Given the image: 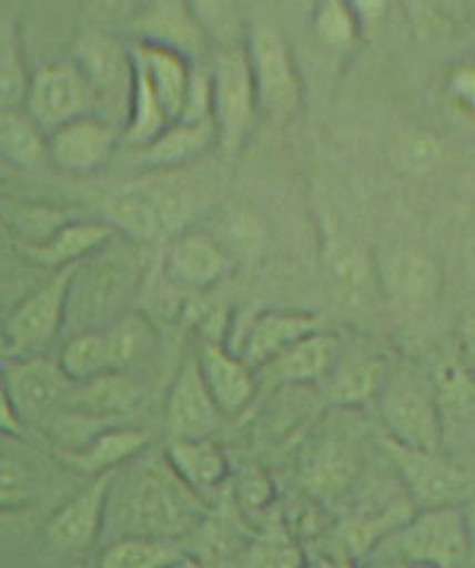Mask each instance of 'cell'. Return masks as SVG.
<instances>
[{"mask_svg":"<svg viewBox=\"0 0 475 568\" xmlns=\"http://www.w3.org/2000/svg\"><path fill=\"white\" fill-rule=\"evenodd\" d=\"M185 6L214 50L245 43L247 27L238 0H185Z\"/></svg>","mask_w":475,"mask_h":568,"instance_id":"38","label":"cell"},{"mask_svg":"<svg viewBox=\"0 0 475 568\" xmlns=\"http://www.w3.org/2000/svg\"><path fill=\"white\" fill-rule=\"evenodd\" d=\"M145 270L143 245L117 236L98 253L79 262L72 274L67 333L105 328L131 310Z\"/></svg>","mask_w":475,"mask_h":568,"instance_id":"2","label":"cell"},{"mask_svg":"<svg viewBox=\"0 0 475 568\" xmlns=\"http://www.w3.org/2000/svg\"><path fill=\"white\" fill-rule=\"evenodd\" d=\"M310 24L319 45L333 55H350L364 37V24L347 0H314Z\"/></svg>","mask_w":475,"mask_h":568,"instance_id":"34","label":"cell"},{"mask_svg":"<svg viewBox=\"0 0 475 568\" xmlns=\"http://www.w3.org/2000/svg\"><path fill=\"white\" fill-rule=\"evenodd\" d=\"M31 72L27 70L22 41L14 27H0V110L24 108Z\"/></svg>","mask_w":475,"mask_h":568,"instance_id":"39","label":"cell"},{"mask_svg":"<svg viewBox=\"0 0 475 568\" xmlns=\"http://www.w3.org/2000/svg\"><path fill=\"white\" fill-rule=\"evenodd\" d=\"M0 366L24 424L53 419L70 403L74 381L62 372L58 359L46 355L3 357Z\"/></svg>","mask_w":475,"mask_h":568,"instance_id":"11","label":"cell"},{"mask_svg":"<svg viewBox=\"0 0 475 568\" xmlns=\"http://www.w3.org/2000/svg\"><path fill=\"white\" fill-rule=\"evenodd\" d=\"M462 341L466 345V355L468 359L475 362V312L468 316L462 326Z\"/></svg>","mask_w":475,"mask_h":568,"instance_id":"47","label":"cell"},{"mask_svg":"<svg viewBox=\"0 0 475 568\" xmlns=\"http://www.w3.org/2000/svg\"><path fill=\"white\" fill-rule=\"evenodd\" d=\"M139 6L141 0H83V8H87V14L95 27L108 31H114L119 24L127 27Z\"/></svg>","mask_w":475,"mask_h":568,"instance_id":"41","label":"cell"},{"mask_svg":"<svg viewBox=\"0 0 475 568\" xmlns=\"http://www.w3.org/2000/svg\"><path fill=\"white\" fill-rule=\"evenodd\" d=\"M135 399H139V390H135L127 374L110 372L91 381L74 383L70 403H67L62 412H74L79 416L98 419V416L124 414L135 405Z\"/></svg>","mask_w":475,"mask_h":568,"instance_id":"31","label":"cell"},{"mask_svg":"<svg viewBox=\"0 0 475 568\" xmlns=\"http://www.w3.org/2000/svg\"><path fill=\"white\" fill-rule=\"evenodd\" d=\"M0 160L17 170H37L48 162V133L20 110H0Z\"/></svg>","mask_w":475,"mask_h":568,"instance_id":"33","label":"cell"},{"mask_svg":"<svg viewBox=\"0 0 475 568\" xmlns=\"http://www.w3.org/2000/svg\"><path fill=\"white\" fill-rule=\"evenodd\" d=\"M117 236V229L108 220H72L62 222L48 239L33 245H17L20 253L48 270H64L74 266L98 253Z\"/></svg>","mask_w":475,"mask_h":568,"instance_id":"23","label":"cell"},{"mask_svg":"<svg viewBox=\"0 0 475 568\" xmlns=\"http://www.w3.org/2000/svg\"><path fill=\"white\" fill-rule=\"evenodd\" d=\"M347 3L356 12V17H360V22L364 24V29H368V27L378 24L383 20L393 0H347Z\"/></svg>","mask_w":475,"mask_h":568,"instance_id":"45","label":"cell"},{"mask_svg":"<svg viewBox=\"0 0 475 568\" xmlns=\"http://www.w3.org/2000/svg\"><path fill=\"white\" fill-rule=\"evenodd\" d=\"M195 357L216 407L222 409L224 416L241 414L250 405L254 393H257V369H252L229 345L216 341L202 343Z\"/></svg>","mask_w":475,"mask_h":568,"instance_id":"19","label":"cell"},{"mask_svg":"<svg viewBox=\"0 0 475 568\" xmlns=\"http://www.w3.org/2000/svg\"><path fill=\"white\" fill-rule=\"evenodd\" d=\"M150 445V433L135 426H112L93 433L89 440L72 449H62L67 464L77 471L103 476L143 455Z\"/></svg>","mask_w":475,"mask_h":568,"instance_id":"27","label":"cell"},{"mask_svg":"<svg viewBox=\"0 0 475 568\" xmlns=\"http://www.w3.org/2000/svg\"><path fill=\"white\" fill-rule=\"evenodd\" d=\"M300 557L297 549L276 536H271L260 549H257V568H297Z\"/></svg>","mask_w":475,"mask_h":568,"instance_id":"43","label":"cell"},{"mask_svg":"<svg viewBox=\"0 0 475 568\" xmlns=\"http://www.w3.org/2000/svg\"><path fill=\"white\" fill-rule=\"evenodd\" d=\"M378 407L387 430V440L404 447L443 453V430L431 378H421L412 372L387 376Z\"/></svg>","mask_w":475,"mask_h":568,"instance_id":"7","label":"cell"},{"mask_svg":"<svg viewBox=\"0 0 475 568\" xmlns=\"http://www.w3.org/2000/svg\"><path fill=\"white\" fill-rule=\"evenodd\" d=\"M6 357V343H3V333H0V359Z\"/></svg>","mask_w":475,"mask_h":568,"instance_id":"48","label":"cell"},{"mask_svg":"<svg viewBox=\"0 0 475 568\" xmlns=\"http://www.w3.org/2000/svg\"><path fill=\"white\" fill-rule=\"evenodd\" d=\"M235 270L231 250L214 233L183 229L169 241L162 260L164 278L176 288L210 291Z\"/></svg>","mask_w":475,"mask_h":568,"instance_id":"13","label":"cell"},{"mask_svg":"<svg viewBox=\"0 0 475 568\" xmlns=\"http://www.w3.org/2000/svg\"><path fill=\"white\" fill-rule=\"evenodd\" d=\"M324 328L321 320L312 312H262L247 324L241 355L252 369H262L266 362L281 355L307 333Z\"/></svg>","mask_w":475,"mask_h":568,"instance_id":"26","label":"cell"},{"mask_svg":"<svg viewBox=\"0 0 475 568\" xmlns=\"http://www.w3.org/2000/svg\"><path fill=\"white\" fill-rule=\"evenodd\" d=\"M445 158V143L431 129L402 131L387 148V160L402 174L421 176L433 172Z\"/></svg>","mask_w":475,"mask_h":568,"instance_id":"37","label":"cell"},{"mask_svg":"<svg viewBox=\"0 0 475 568\" xmlns=\"http://www.w3.org/2000/svg\"><path fill=\"white\" fill-rule=\"evenodd\" d=\"M74 266L50 272L41 286L29 291L10 307L0 322L6 357L46 355V349L67 333V307H70Z\"/></svg>","mask_w":475,"mask_h":568,"instance_id":"4","label":"cell"},{"mask_svg":"<svg viewBox=\"0 0 475 568\" xmlns=\"http://www.w3.org/2000/svg\"><path fill=\"white\" fill-rule=\"evenodd\" d=\"M124 31L131 41L176 50L193 62H205L214 53L185 0H141Z\"/></svg>","mask_w":475,"mask_h":568,"instance_id":"14","label":"cell"},{"mask_svg":"<svg viewBox=\"0 0 475 568\" xmlns=\"http://www.w3.org/2000/svg\"><path fill=\"white\" fill-rule=\"evenodd\" d=\"M127 41H129L133 67L145 77L150 89L158 93L164 112L169 114V120L176 122L185 103V93H189V83H191L195 62L176 53V50H169L162 45L131 41V39Z\"/></svg>","mask_w":475,"mask_h":568,"instance_id":"25","label":"cell"},{"mask_svg":"<svg viewBox=\"0 0 475 568\" xmlns=\"http://www.w3.org/2000/svg\"><path fill=\"white\" fill-rule=\"evenodd\" d=\"M105 220L117 229L119 236L131 239L141 245L169 236L162 212L150 189L145 186V181L117 191L108 203Z\"/></svg>","mask_w":475,"mask_h":568,"instance_id":"29","label":"cell"},{"mask_svg":"<svg viewBox=\"0 0 475 568\" xmlns=\"http://www.w3.org/2000/svg\"><path fill=\"white\" fill-rule=\"evenodd\" d=\"M14 260V247L10 243V231L0 224V276H3Z\"/></svg>","mask_w":475,"mask_h":568,"instance_id":"46","label":"cell"},{"mask_svg":"<svg viewBox=\"0 0 475 568\" xmlns=\"http://www.w3.org/2000/svg\"><path fill=\"white\" fill-rule=\"evenodd\" d=\"M321 260H324L333 291L343 300L368 297L371 291L378 286L376 262L368 257L364 245L335 229L331 222L324 226Z\"/></svg>","mask_w":475,"mask_h":568,"instance_id":"24","label":"cell"},{"mask_svg":"<svg viewBox=\"0 0 475 568\" xmlns=\"http://www.w3.org/2000/svg\"><path fill=\"white\" fill-rule=\"evenodd\" d=\"M72 60L89 79L98 100L117 98L119 93L124 103H129L131 50L127 39L117 37L114 31L93 27L77 39Z\"/></svg>","mask_w":475,"mask_h":568,"instance_id":"18","label":"cell"},{"mask_svg":"<svg viewBox=\"0 0 475 568\" xmlns=\"http://www.w3.org/2000/svg\"><path fill=\"white\" fill-rule=\"evenodd\" d=\"M447 93L456 108L475 116V58L452 67L447 74Z\"/></svg>","mask_w":475,"mask_h":568,"instance_id":"42","label":"cell"},{"mask_svg":"<svg viewBox=\"0 0 475 568\" xmlns=\"http://www.w3.org/2000/svg\"><path fill=\"white\" fill-rule=\"evenodd\" d=\"M112 474L95 476L87 488L74 495L50 516L46 538L62 555H83L105 538V514Z\"/></svg>","mask_w":475,"mask_h":568,"instance_id":"15","label":"cell"},{"mask_svg":"<svg viewBox=\"0 0 475 568\" xmlns=\"http://www.w3.org/2000/svg\"><path fill=\"white\" fill-rule=\"evenodd\" d=\"M112 372H127L143 362L158 343V331L143 312L129 310L110 326H105Z\"/></svg>","mask_w":475,"mask_h":568,"instance_id":"35","label":"cell"},{"mask_svg":"<svg viewBox=\"0 0 475 568\" xmlns=\"http://www.w3.org/2000/svg\"><path fill=\"white\" fill-rule=\"evenodd\" d=\"M145 453L112 474L105 538H181L205 514L200 495L185 486L164 455L158 459Z\"/></svg>","mask_w":475,"mask_h":568,"instance_id":"1","label":"cell"},{"mask_svg":"<svg viewBox=\"0 0 475 568\" xmlns=\"http://www.w3.org/2000/svg\"><path fill=\"white\" fill-rule=\"evenodd\" d=\"M164 459L176 471V476L195 490L205 495L222 486L229 476V462L224 449L210 438H183L169 440L164 449Z\"/></svg>","mask_w":475,"mask_h":568,"instance_id":"28","label":"cell"},{"mask_svg":"<svg viewBox=\"0 0 475 568\" xmlns=\"http://www.w3.org/2000/svg\"><path fill=\"white\" fill-rule=\"evenodd\" d=\"M360 474V449L343 430L314 436L302 455V480L319 497H335Z\"/></svg>","mask_w":475,"mask_h":568,"instance_id":"21","label":"cell"},{"mask_svg":"<svg viewBox=\"0 0 475 568\" xmlns=\"http://www.w3.org/2000/svg\"><path fill=\"white\" fill-rule=\"evenodd\" d=\"M387 372L383 362L373 357H354L337 359L335 369L329 374L326 397L335 407L352 409L362 407L368 399H378Z\"/></svg>","mask_w":475,"mask_h":568,"instance_id":"30","label":"cell"},{"mask_svg":"<svg viewBox=\"0 0 475 568\" xmlns=\"http://www.w3.org/2000/svg\"><path fill=\"white\" fill-rule=\"evenodd\" d=\"M395 552L414 568H462L473 552V530L464 507L416 509L395 532Z\"/></svg>","mask_w":475,"mask_h":568,"instance_id":"6","label":"cell"},{"mask_svg":"<svg viewBox=\"0 0 475 568\" xmlns=\"http://www.w3.org/2000/svg\"><path fill=\"white\" fill-rule=\"evenodd\" d=\"M216 148V126L212 120H176L160 136L135 148V166L148 174L181 172L183 166L212 153Z\"/></svg>","mask_w":475,"mask_h":568,"instance_id":"20","label":"cell"},{"mask_svg":"<svg viewBox=\"0 0 475 568\" xmlns=\"http://www.w3.org/2000/svg\"><path fill=\"white\" fill-rule=\"evenodd\" d=\"M37 497V474L31 466L14 457L0 455V511H14L33 503Z\"/></svg>","mask_w":475,"mask_h":568,"instance_id":"40","label":"cell"},{"mask_svg":"<svg viewBox=\"0 0 475 568\" xmlns=\"http://www.w3.org/2000/svg\"><path fill=\"white\" fill-rule=\"evenodd\" d=\"M385 449L416 509L459 505L473 486L468 474L445 453L404 447L393 440H385Z\"/></svg>","mask_w":475,"mask_h":568,"instance_id":"9","label":"cell"},{"mask_svg":"<svg viewBox=\"0 0 475 568\" xmlns=\"http://www.w3.org/2000/svg\"><path fill=\"white\" fill-rule=\"evenodd\" d=\"M183 561L176 538L127 536L110 540L98 557V568H174Z\"/></svg>","mask_w":475,"mask_h":568,"instance_id":"32","label":"cell"},{"mask_svg":"<svg viewBox=\"0 0 475 568\" xmlns=\"http://www.w3.org/2000/svg\"><path fill=\"white\" fill-rule=\"evenodd\" d=\"M24 422L20 412H17V405L12 399V393L8 388V381L3 374V366H0V436L17 438L24 433Z\"/></svg>","mask_w":475,"mask_h":568,"instance_id":"44","label":"cell"},{"mask_svg":"<svg viewBox=\"0 0 475 568\" xmlns=\"http://www.w3.org/2000/svg\"><path fill=\"white\" fill-rule=\"evenodd\" d=\"M58 362L74 383H83L112 372L105 328H83L67 336Z\"/></svg>","mask_w":475,"mask_h":568,"instance_id":"36","label":"cell"},{"mask_svg":"<svg viewBox=\"0 0 475 568\" xmlns=\"http://www.w3.org/2000/svg\"><path fill=\"white\" fill-rule=\"evenodd\" d=\"M378 286L393 303L423 310L435 305L445 288V274L437 260L418 247H397L376 262Z\"/></svg>","mask_w":475,"mask_h":568,"instance_id":"16","label":"cell"},{"mask_svg":"<svg viewBox=\"0 0 475 568\" xmlns=\"http://www.w3.org/2000/svg\"><path fill=\"white\" fill-rule=\"evenodd\" d=\"M433 393L443 430V453L452 459L475 449V362L447 357L435 364Z\"/></svg>","mask_w":475,"mask_h":568,"instance_id":"10","label":"cell"},{"mask_svg":"<svg viewBox=\"0 0 475 568\" xmlns=\"http://www.w3.org/2000/svg\"><path fill=\"white\" fill-rule=\"evenodd\" d=\"M98 93L72 58L43 64L31 72L24 112L46 133L77 120V116L98 112Z\"/></svg>","mask_w":475,"mask_h":568,"instance_id":"8","label":"cell"},{"mask_svg":"<svg viewBox=\"0 0 475 568\" xmlns=\"http://www.w3.org/2000/svg\"><path fill=\"white\" fill-rule=\"evenodd\" d=\"M341 357V338L326 328H316L266 362L257 376L274 383H324Z\"/></svg>","mask_w":475,"mask_h":568,"instance_id":"22","label":"cell"},{"mask_svg":"<svg viewBox=\"0 0 475 568\" xmlns=\"http://www.w3.org/2000/svg\"><path fill=\"white\" fill-rule=\"evenodd\" d=\"M212 67V122L216 126V150L235 158L252 139L262 116L257 89L243 45L216 48Z\"/></svg>","mask_w":475,"mask_h":568,"instance_id":"3","label":"cell"},{"mask_svg":"<svg viewBox=\"0 0 475 568\" xmlns=\"http://www.w3.org/2000/svg\"><path fill=\"white\" fill-rule=\"evenodd\" d=\"M122 145V126L91 112L48 133V164L58 172L89 176L105 170Z\"/></svg>","mask_w":475,"mask_h":568,"instance_id":"12","label":"cell"},{"mask_svg":"<svg viewBox=\"0 0 475 568\" xmlns=\"http://www.w3.org/2000/svg\"><path fill=\"white\" fill-rule=\"evenodd\" d=\"M222 416V409L216 407L208 383L200 374L198 357H189L166 393L164 426L169 440L210 438L219 428Z\"/></svg>","mask_w":475,"mask_h":568,"instance_id":"17","label":"cell"},{"mask_svg":"<svg viewBox=\"0 0 475 568\" xmlns=\"http://www.w3.org/2000/svg\"><path fill=\"white\" fill-rule=\"evenodd\" d=\"M245 53L262 114L276 122L293 120L304 105V81L293 45L274 24L257 22L247 27Z\"/></svg>","mask_w":475,"mask_h":568,"instance_id":"5","label":"cell"}]
</instances>
